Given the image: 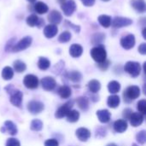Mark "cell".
I'll list each match as a JSON object with an SVG mask.
<instances>
[{"label":"cell","instance_id":"46","mask_svg":"<svg viewBox=\"0 0 146 146\" xmlns=\"http://www.w3.org/2000/svg\"><path fill=\"white\" fill-rule=\"evenodd\" d=\"M82 2V3L86 6V7H91L93 6L95 3V0H80Z\"/></svg>","mask_w":146,"mask_h":146},{"label":"cell","instance_id":"36","mask_svg":"<svg viewBox=\"0 0 146 146\" xmlns=\"http://www.w3.org/2000/svg\"><path fill=\"white\" fill-rule=\"evenodd\" d=\"M38 21H39V18L38 17L37 15H30L27 18V24L29 26V27H35L38 25Z\"/></svg>","mask_w":146,"mask_h":146},{"label":"cell","instance_id":"13","mask_svg":"<svg viewBox=\"0 0 146 146\" xmlns=\"http://www.w3.org/2000/svg\"><path fill=\"white\" fill-rule=\"evenodd\" d=\"M1 132L3 133H5L7 132L9 134L14 136V135L17 134L18 130H17V127H16V126L15 125L14 122H12L11 121H6L4 122V124H3V126L1 128Z\"/></svg>","mask_w":146,"mask_h":146},{"label":"cell","instance_id":"40","mask_svg":"<svg viewBox=\"0 0 146 146\" xmlns=\"http://www.w3.org/2000/svg\"><path fill=\"white\" fill-rule=\"evenodd\" d=\"M65 26H66L67 27L72 28V29H73L75 33H79L80 32V27L78 26V25H74V23L70 22L69 21H65Z\"/></svg>","mask_w":146,"mask_h":146},{"label":"cell","instance_id":"39","mask_svg":"<svg viewBox=\"0 0 146 146\" xmlns=\"http://www.w3.org/2000/svg\"><path fill=\"white\" fill-rule=\"evenodd\" d=\"M137 108H138V110L139 111V113H140V114H142L143 115H145L146 114V101L145 99H142V100H140L139 103H138V106H137Z\"/></svg>","mask_w":146,"mask_h":146},{"label":"cell","instance_id":"6","mask_svg":"<svg viewBox=\"0 0 146 146\" xmlns=\"http://www.w3.org/2000/svg\"><path fill=\"white\" fill-rule=\"evenodd\" d=\"M133 24V20L122 16H115L111 21V25L114 28H121L124 27H128Z\"/></svg>","mask_w":146,"mask_h":146},{"label":"cell","instance_id":"34","mask_svg":"<svg viewBox=\"0 0 146 146\" xmlns=\"http://www.w3.org/2000/svg\"><path fill=\"white\" fill-rule=\"evenodd\" d=\"M14 66V69L15 72L17 73H22L27 69V65L24 62L21 61V60H16L13 63Z\"/></svg>","mask_w":146,"mask_h":146},{"label":"cell","instance_id":"21","mask_svg":"<svg viewBox=\"0 0 146 146\" xmlns=\"http://www.w3.org/2000/svg\"><path fill=\"white\" fill-rule=\"evenodd\" d=\"M130 3L132 7L139 13H144L145 11L146 5L144 0H131Z\"/></svg>","mask_w":146,"mask_h":146},{"label":"cell","instance_id":"27","mask_svg":"<svg viewBox=\"0 0 146 146\" xmlns=\"http://www.w3.org/2000/svg\"><path fill=\"white\" fill-rule=\"evenodd\" d=\"M121 90V84L116 80H112L108 84V91L111 94H116Z\"/></svg>","mask_w":146,"mask_h":146},{"label":"cell","instance_id":"42","mask_svg":"<svg viewBox=\"0 0 146 146\" xmlns=\"http://www.w3.org/2000/svg\"><path fill=\"white\" fill-rule=\"evenodd\" d=\"M110 62L109 60H107V59H106L104 62H100V63H98V67L101 70L105 71V70H107V69H108V68L110 67Z\"/></svg>","mask_w":146,"mask_h":146},{"label":"cell","instance_id":"28","mask_svg":"<svg viewBox=\"0 0 146 146\" xmlns=\"http://www.w3.org/2000/svg\"><path fill=\"white\" fill-rule=\"evenodd\" d=\"M111 21H112V19L110 15H102L98 16V21L104 28H108L111 26Z\"/></svg>","mask_w":146,"mask_h":146},{"label":"cell","instance_id":"52","mask_svg":"<svg viewBox=\"0 0 146 146\" xmlns=\"http://www.w3.org/2000/svg\"><path fill=\"white\" fill-rule=\"evenodd\" d=\"M103 2H108V1H110V0H102Z\"/></svg>","mask_w":146,"mask_h":146},{"label":"cell","instance_id":"51","mask_svg":"<svg viewBox=\"0 0 146 146\" xmlns=\"http://www.w3.org/2000/svg\"><path fill=\"white\" fill-rule=\"evenodd\" d=\"M27 1H28V2H30V3H34L36 0H27Z\"/></svg>","mask_w":146,"mask_h":146},{"label":"cell","instance_id":"35","mask_svg":"<svg viewBox=\"0 0 146 146\" xmlns=\"http://www.w3.org/2000/svg\"><path fill=\"white\" fill-rule=\"evenodd\" d=\"M30 128L33 132H39L43 128V122L38 119H35V120L32 121V122L30 124Z\"/></svg>","mask_w":146,"mask_h":146},{"label":"cell","instance_id":"19","mask_svg":"<svg viewBox=\"0 0 146 146\" xmlns=\"http://www.w3.org/2000/svg\"><path fill=\"white\" fill-rule=\"evenodd\" d=\"M127 127L128 126H127V122L126 120H122V119L117 120L114 123V130L119 133H122L126 132L127 129Z\"/></svg>","mask_w":146,"mask_h":146},{"label":"cell","instance_id":"17","mask_svg":"<svg viewBox=\"0 0 146 146\" xmlns=\"http://www.w3.org/2000/svg\"><path fill=\"white\" fill-rule=\"evenodd\" d=\"M57 32H58V28L56 25H53V24L47 25L44 29V34L48 38H54L57 34Z\"/></svg>","mask_w":146,"mask_h":146},{"label":"cell","instance_id":"12","mask_svg":"<svg viewBox=\"0 0 146 146\" xmlns=\"http://www.w3.org/2000/svg\"><path fill=\"white\" fill-rule=\"evenodd\" d=\"M41 86L45 91H52L56 86V81L53 77L46 76L41 80Z\"/></svg>","mask_w":146,"mask_h":146},{"label":"cell","instance_id":"16","mask_svg":"<svg viewBox=\"0 0 146 146\" xmlns=\"http://www.w3.org/2000/svg\"><path fill=\"white\" fill-rule=\"evenodd\" d=\"M47 18H48L49 22H50V24H53V25L59 24L62 20V16L61 13L57 10H51L49 13Z\"/></svg>","mask_w":146,"mask_h":146},{"label":"cell","instance_id":"18","mask_svg":"<svg viewBox=\"0 0 146 146\" xmlns=\"http://www.w3.org/2000/svg\"><path fill=\"white\" fill-rule=\"evenodd\" d=\"M97 116L100 122L108 123L110 121L111 114L108 110H100L97 111Z\"/></svg>","mask_w":146,"mask_h":146},{"label":"cell","instance_id":"7","mask_svg":"<svg viewBox=\"0 0 146 146\" xmlns=\"http://www.w3.org/2000/svg\"><path fill=\"white\" fill-rule=\"evenodd\" d=\"M74 105V101H68L66 104H62L61 107H59L57 109V110L56 111L55 116L57 119H62L63 117H65L67 115V114L69 112V110H72V107Z\"/></svg>","mask_w":146,"mask_h":146},{"label":"cell","instance_id":"14","mask_svg":"<svg viewBox=\"0 0 146 146\" xmlns=\"http://www.w3.org/2000/svg\"><path fill=\"white\" fill-rule=\"evenodd\" d=\"M129 121H130V124L134 127H137L139 126H140L143 121H144V115L139 112H133L131 114V115L129 116L128 118Z\"/></svg>","mask_w":146,"mask_h":146},{"label":"cell","instance_id":"8","mask_svg":"<svg viewBox=\"0 0 146 146\" xmlns=\"http://www.w3.org/2000/svg\"><path fill=\"white\" fill-rule=\"evenodd\" d=\"M27 110L33 115H37L41 113L44 110V105L40 101L33 100L27 104Z\"/></svg>","mask_w":146,"mask_h":146},{"label":"cell","instance_id":"53","mask_svg":"<svg viewBox=\"0 0 146 146\" xmlns=\"http://www.w3.org/2000/svg\"><path fill=\"white\" fill-rule=\"evenodd\" d=\"M132 146H138V145H137L136 144H133V145H132Z\"/></svg>","mask_w":146,"mask_h":146},{"label":"cell","instance_id":"4","mask_svg":"<svg viewBox=\"0 0 146 146\" xmlns=\"http://www.w3.org/2000/svg\"><path fill=\"white\" fill-rule=\"evenodd\" d=\"M124 70L133 78L138 77L141 73V65L137 62H127L124 66Z\"/></svg>","mask_w":146,"mask_h":146},{"label":"cell","instance_id":"20","mask_svg":"<svg viewBox=\"0 0 146 146\" xmlns=\"http://www.w3.org/2000/svg\"><path fill=\"white\" fill-rule=\"evenodd\" d=\"M83 53V47L79 44H73L69 48V54L72 57H80Z\"/></svg>","mask_w":146,"mask_h":146},{"label":"cell","instance_id":"49","mask_svg":"<svg viewBox=\"0 0 146 146\" xmlns=\"http://www.w3.org/2000/svg\"><path fill=\"white\" fill-rule=\"evenodd\" d=\"M106 146H118L116 144H115V143H110V144H108Z\"/></svg>","mask_w":146,"mask_h":146},{"label":"cell","instance_id":"5","mask_svg":"<svg viewBox=\"0 0 146 146\" xmlns=\"http://www.w3.org/2000/svg\"><path fill=\"white\" fill-rule=\"evenodd\" d=\"M32 42H33L32 37H29V36L24 37L17 44H15L14 45V47H13L11 51H13V52H19V51L24 50L27 49L32 44Z\"/></svg>","mask_w":146,"mask_h":146},{"label":"cell","instance_id":"3","mask_svg":"<svg viewBox=\"0 0 146 146\" xmlns=\"http://www.w3.org/2000/svg\"><path fill=\"white\" fill-rule=\"evenodd\" d=\"M140 92H141L140 88L139 86H128L125 90V92L123 93L125 102L130 103L133 100L137 99L140 96Z\"/></svg>","mask_w":146,"mask_h":146},{"label":"cell","instance_id":"45","mask_svg":"<svg viewBox=\"0 0 146 146\" xmlns=\"http://www.w3.org/2000/svg\"><path fill=\"white\" fill-rule=\"evenodd\" d=\"M139 52L142 55H145L146 54V44L145 43H143L141 44L139 46Z\"/></svg>","mask_w":146,"mask_h":146},{"label":"cell","instance_id":"2","mask_svg":"<svg viewBox=\"0 0 146 146\" xmlns=\"http://www.w3.org/2000/svg\"><path fill=\"white\" fill-rule=\"evenodd\" d=\"M6 91L10 93V103L15 107H21L22 104L23 93L20 90H14L13 86H8L5 87Z\"/></svg>","mask_w":146,"mask_h":146},{"label":"cell","instance_id":"10","mask_svg":"<svg viewBox=\"0 0 146 146\" xmlns=\"http://www.w3.org/2000/svg\"><path fill=\"white\" fill-rule=\"evenodd\" d=\"M61 9L66 16H71L76 9V3L74 0H68L61 4Z\"/></svg>","mask_w":146,"mask_h":146},{"label":"cell","instance_id":"15","mask_svg":"<svg viewBox=\"0 0 146 146\" xmlns=\"http://www.w3.org/2000/svg\"><path fill=\"white\" fill-rule=\"evenodd\" d=\"M75 135L80 141L86 142L91 137V132L86 127H80V128H78L76 130Z\"/></svg>","mask_w":146,"mask_h":146},{"label":"cell","instance_id":"41","mask_svg":"<svg viewBox=\"0 0 146 146\" xmlns=\"http://www.w3.org/2000/svg\"><path fill=\"white\" fill-rule=\"evenodd\" d=\"M5 146H21V143L18 139L15 138H10L8 139V140L6 141Z\"/></svg>","mask_w":146,"mask_h":146},{"label":"cell","instance_id":"48","mask_svg":"<svg viewBox=\"0 0 146 146\" xmlns=\"http://www.w3.org/2000/svg\"><path fill=\"white\" fill-rule=\"evenodd\" d=\"M145 33H146V28L145 27V28H144V30H143V33H142V34H143V37H144V38H145V39L146 38Z\"/></svg>","mask_w":146,"mask_h":146},{"label":"cell","instance_id":"9","mask_svg":"<svg viewBox=\"0 0 146 146\" xmlns=\"http://www.w3.org/2000/svg\"><path fill=\"white\" fill-rule=\"evenodd\" d=\"M23 84L28 89H36L38 86V79L33 74H27L23 79Z\"/></svg>","mask_w":146,"mask_h":146},{"label":"cell","instance_id":"25","mask_svg":"<svg viewBox=\"0 0 146 146\" xmlns=\"http://www.w3.org/2000/svg\"><path fill=\"white\" fill-rule=\"evenodd\" d=\"M88 89L92 93H97L101 89V83L97 80H92L88 83Z\"/></svg>","mask_w":146,"mask_h":146},{"label":"cell","instance_id":"32","mask_svg":"<svg viewBox=\"0 0 146 146\" xmlns=\"http://www.w3.org/2000/svg\"><path fill=\"white\" fill-rule=\"evenodd\" d=\"M14 76V70L12 68L7 66L2 70V78L5 80H9Z\"/></svg>","mask_w":146,"mask_h":146},{"label":"cell","instance_id":"26","mask_svg":"<svg viewBox=\"0 0 146 146\" xmlns=\"http://www.w3.org/2000/svg\"><path fill=\"white\" fill-rule=\"evenodd\" d=\"M34 10L38 14L43 15V14H45V13L48 12L49 8H48L47 4L44 3H43V2H37L34 4Z\"/></svg>","mask_w":146,"mask_h":146},{"label":"cell","instance_id":"47","mask_svg":"<svg viewBox=\"0 0 146 146\" xmlns=\"http://www.w3.org/2000/svg\"><path fill=\"white\" fill-rule=\"evenodd\" d=\"M133 112V110H131V109H126V110H124V111H123V117H124L125 119H128L129 116L131 115V114H132Z\"/></svg>","mask_w":146,"mask_h":146},{"label":"cell","instance_id":"37","mask_svg":"<svg viewBox=\"0 0 146 146\" xmlns=\"http://www.w3.org/2000/svg\"><path fill=\"white\" fill-rule=\"evenodd\" d=\"M71 37H72V35H71V33H70V32H68V31H64V32H62V33L59 35V37H58V41H59L60 43H68V42L71 39Z\"/></svg>","mask_w":146,"mask_h":146},{"label":"cell","instance_id":"30","mask_svg":"<svg viewBox=\"0 0 146 146\" xmlns=\"http://www.w3.org/2000/svg\"><path fill=\"white\" fill-rule=\"evenodd\" d=\"M66 117H67V121L68 122L74 123V122H76V121H79V119H80V113L77 110H71L67 114Z\"/></svg>","mask_w":146,"mask_h":146},{"label":"cell","instance_id":"23","mask_svg":"<svg viewBox=\"0 0 146 146\" xmlns=\"http://www.w3.org/2000/svg\"><path fill=\"white\" fill-rule=\"evenodd\" d=\"M77 105L83 111H87L89 109V100L86 97H80L76 99Z\"/></svg>","mask_w":146,"mask_h":146},{"label":"cell","instance_id":"31","mask_svg":"<svg viewBox=\"0 0 146 146\" xmlns=\"http://www.w3.org/2000/svg\"><path fill=\"white\" fill-rule=\"evenodd\" d=\"M68 78L74 83H78L82 79V74L79 71H76V70H74V71H71L68 74Z\"/></svg>","mask_w":146,"mask_h":146},{"label":"cell","instance_id":"24","mask_svg":"<svg viewBox=\"0 0 146 146\" xmlns=\"http://www.w3.org/2000/svg\"><path fill=\"white\" fill-rule=\"evenodd\" d=\"M57 92H58V95L62 98H69L71 94H72V91H71L70 87L68 86H60Z\"/></svg>","mask_w":146,"mask_h":146},{"label":"cell","instance_id":"50","mask_svg":"<svg viewBox=\"0 0 146 146\" xmlns=\"http://www.w3.org/2000/svg\"><path fill=\"white\" fill-rule=\"evenodd\" d=\"M56 1H57V2H58L59 3H61V4H62V3H63L64 2H66L67 0H56Z\"/></svg>","mask_w":146,"mask_h":146},{"label":"cell","instance_id":"43","mask_svg":"<svg viewBox=\"0 0 146 146\" xmlns=\"http://www.w3.org/2000/svg\"><path fill=\"white\" fill-rule=\"evenodd\" d=\"M15 44V38H14L9 39V40L8 41L6 46H5V50H6V51H11Z\"/></svg>","mask_w":146,"mask_h":146},{"label":"cell","instance_id":"44","mask_svg":"<svg viewBox=\"0 0 146 146\" xmlns=\"http://www.w3.org/2000/svg\"><path fill=\"white\" fill-rule=\"evenodd\" d=\"M44 146H59V143L56 139H47L44 142Z\"/></svg>","mask_w":146,"mask_h":146},{"label":"cell","instance_id":"1","mask_svg":"<svg viewBox=\"0 0 146 146\" xmlns=\"http://www.w3.org/2000/svg\"><path fill=\"white\" fill-rule=\"evenodd\" d=\"M91 56L96 62L100 63L107 59V51L104 45L99 44L92 49Z\"/></svg>","mask_w":146,"mask_h":146},{"label":"cell","instance_id":"11","mask_svg":"<svg viewBox=\"0 0 146 146\" xmlns=\"http://www.w3.org/2000/svg\"><path fill=\"white\" fill-rule=\"evenodd\" d=\"M135 36L133 34H128L121 39V45L125 49V50H130L133 48L135 45Z\"/></svg>","mask_w":146,"mask_h":146},{"label":"cell","instance_id":"38","mask_svg":"<svg viewBox=\"0 0 146 146\" xmlns=\"http://www.w3.org/2000/svg\"><path fill=\"white\" fill-rule=\"evenodd\" d=\"M136 139L140 145H145L146 141V132L145 130H142L139 132L136 135Z\"/></svg>","mask_w":146,"mask_h":146},{"label":"cell","instance_id":"33","mask_svg":"<svg viewBox=\"0 0 146 146\" xmlns=\"http://www.w3.org/2000/svg\"><path fill=\"white\" fill-rule=\"evenodd\" d=\"M104 39H105V35H104V33H95V34L92 35V39H91V42H92V44H98V45H99Z\"/></svg>","mask_w":146,"mask_h":146},{"label":"cell","instance_id":"22","mask_svg":"<svg viewBox=\"0 0 146 146\" xmlns=\"http://www.w3.org/2000/svg\"><path fill=\"white\" fill-rule=\"evenodd\" d=\"M121 103V98L119 96L115 95V94H113L111 96H110L108 98V100H107V104L109 107L112 108V109H115L119 106Z\"/></svg>","mask_w":146,"mask_h":146},{"label":"cell","instance_id":"29","mask_svg":"<svg viewBox=\"0 0 146 146\" xmlns=\"http://www.w3.org/2000/svg\"><path fill=\"white\" fill-rule=\"evenodd\" d=\"M50 66V62L48 58L41 56L38 61V67L40 70H47Z\"/></svg>","mask_w":146,"mask_h":146}]
</instances>
